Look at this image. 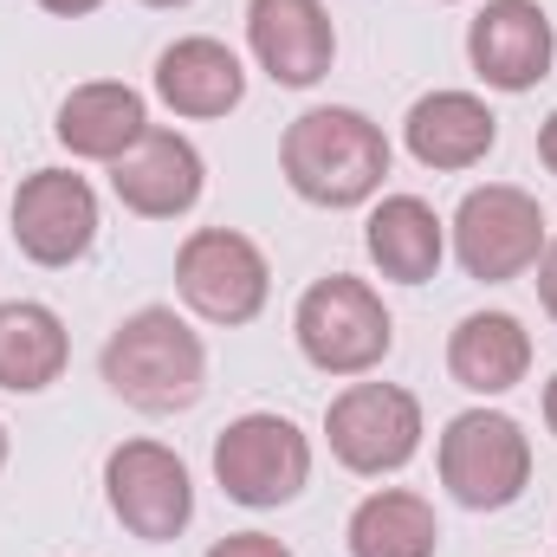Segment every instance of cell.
Returning a JSON list of instances; mask_svg holds the SVG:
<instances>
[{
    "instance_id": "1",
    "label": "cell",
    "mask_w": 557,
    "mask_h": 557,
    "mask_svg": "<svg viewBox=\"0 0 557 557\" xmlns=\"http://www.w3.org/2000/svg\"><path fill=\"white\" fill-rule=\"evenodd\" d=\"M278 175L311 208H363L383 195L389 175V137L350 104H318L285 124L278 137Z\"/></svg>"
},
{
    "instance_id": "19",
    "label": "cell",
    "mask_w": 557,
    "mask_h": 557,
    "mask_svg": "<svg viewBox=\"0 0 557 557\" xmlns=\"http://www.w3.org/2000/svg\"><path fill=\"white\" fill-rule=\"evenodd\" d=\"M72 363V337L65 318L39 298H13L0 305V389L7 396H39L65 376Z\"/></svg>"
},
{
    "instance_id": "27",
    "label": "cell",
    "mask_w": 557,
    "mask_h": 557,
    "mask_svg": "<svg viewBox=\"0 0 557 557\" xmlns=\"http://www.w3.org/2000/svg\"><path fill=\"white\" fill-rule=\"evenodd\" d=\"M143 7H188V0H143Z\"/></svg>"
},
{
    "instance_id": "7",
    "label": "cell",
    "mask_w": 557,
    "mask_h": 557,
    "mask_svg": "<svg viewBox=\"0 0 557 557\" xmlns=\"http://www.w3.org/2000/svg\"><path fill=\"white\" fill-rule=\"evenodd\" d=\"M421 434H428L421 428V403L403 383H350L324 409V441H331L337 467H350L363 480L403 473L421 454Z\"/></svg>"
},
{
    "instance_id": "25",
    "label": "cell",
    "mask_w": 557,
    "mask_h": 557,
    "mask_svg": "<svg viewBox=\"0 0 557 557\" xmlns=\"http://www.w3.org/2000/svg\"><path fill=\"white\" fill-rule=\"evenodd\" d=\"M545 428H552V434H557V376H552V383H545Z\"/></svg>"
},
{
    "instance_id": "21",
    "label": "cell",
    "mask_w": 557,
    "mask_h": 557,
    "mask_svg": "<svg viewBox=\"0 0 557 557\" xmlns=\"http://www.w3.org/2000/svg\"><path fill=\"white\" fill-rule=\"evenodd\" d=\"M201 557H292V552L278 545L273 532H227L221 545H208Z\"/></svg>"
},
{
    "instance_id": "12",
    "label": "cell",
    "mask_w": 557,
    "mask_h": 557,
    "mask_svg": "<svg viewBox=\"0 0 557 557\" xmlns=\"http://www.w3.org/2000/svg\"><path fill=\"white\" fill-rule=\"evenodd\" d=\"M247 46L285 91H311L337 59V26L324 0H247Z\"/></svg>"
},
{
    "instance_id": "13",
    "label": "cell",
    "mask_w": 557,
    "mask_h": 557,
    "mask_svg": "<svg viewBox=\"0 0 557 557\" xmlns=\"http://www.w3.org/2000/svg\"><path fill=\"white\" fill-rule=\"evenodd\" d=\"M201 188H208V162H201V149L182 137V131H156L149 124L137 149H124L111 162V195L131 214H143V221L188 214L201 201Z\"/></svg>"
},
{
    "instance_id": "20",
    "label": "cell",
    "mask_w": 557,
    "mask_h": 557,
    "mask_svg": "<svg viewBox=\"0 0 557 557\" xmlns=\"http://www.w3.org/2000/svg\"><path fill=\"white\" fill-rule=\"evenodd\" d=\"M344 545H350V557H434L441 552V519L421 493L383 486L350 512Z\"/></svg>"
},
{
    "instance_id": "3",
    "label": "cell",
    "mask_w": 557,
    "mask_h": 557,
    "mask_svg": "<svg viewBox=\"0 0 557 557\" xmlns=\"http://www.w3.org/2000/svg\"><path fill=\"white\" fill-rule=\"evenodd\" d=\"M292 331H298L305 363L324 376H370L396 344V318H389L383 292L350 273L311 278L292 311Z\"/></svg>"
},
{
    "instance_id": "17",
    "label": "cell",
    "mask_w": 557,
    "mask_h": 557,
    "mask_svg": "<svg viewBox=\"0 0 557 557\" xmlns=\"http://www.w3.org/2000/svg\"><path fill=\"white\" fill-rule=\"evenodd\" d=\"M532 370V331L512 311H467L447 337V376L467 396H506Z\"/></svg>"
},
{
    "instance_id": "6",
    "label": "cell",
    "mask_w": 557,
    "mask_h": 557,
    "mask_svg": "<svg viewBox=\"0 0 557 557\" xmlns=\"http://www.w3.org/2000/svg\"><path fill=\"white\" fill-rule=\"evenodd\" d=\"M214 480L234 506L247 512H273V506H292L305 486H311V441L298 434V421L285 416H253L227 421L214 434Z\"/></svg>"
},
{
    "instance_id": "22",
    "label": "cell",
    "mask_w": 557,
    "mask_h": 557,
    "mask_svg": "<svg viewBox=\"0 0 557 557\" xmlns=\"http://www.w3.org/2000/svg\"><path fill=\"white\" fill-rule=\"evenodd\" d=\"M539 305L557 324V240H545V253H539Z\"/></svg>"
},
{
    "instance_id": "8",
    "label": "cell",
    "mask_w": 557,
    "mask_h": 557,
    "mask_svg": "<svg viewBox=\"0 0 557 557\" xmlns=\"http://www.w3.org/2000/svg\"><path fill=\"white\" fill-rule=\"evenodd\" d=\"M175 292L208 324H253L273 298V267L240 227H195L175 253Z\"/></svg>"
},
{
    "instance_id": "16",
    "label": "cell",
    "mask_w": 557,
    "mask_h": 557,
    "mask_svg": "<svg viewBox=\"0 0 557 557\" xmlns=\"http://www.w3.org/2000/svg\"><path fill=\"white\" fill-rule=\"evenodd\" d=\"M149 131V104H143L137 85H117V78H91V85H72L59 117H52V137L65 143L78 162H117L124 149H137Z\"/></svg>"
},
{
    "instance_id": "10",
    "label": "cell",
    "mask_w": 557,
    "mask_h": 557,
    "mask_svg": "<svg viewBox=\"0 0 557 557\" xmlns=\"http://www.w3.org/2000/svg\"><path fill=\"white\" fill-rule=\"evenodd\" d=\"M7 221L33 267H78L98 240V188L72 169H33L13 188Z\"/></svg>"
},
{
    "instance_id": "24",
    "label": "cell",
    "mask_w": 557,
    "mask_h": 557,
    "mask_svg": "<svg viewBox=\"0 0 557 557\" xmlns=\"http://www.w3.org/2000/svg\"><path fill=\"white\" fill-rule=\"evenodd\" d=\"M539 162H545V169L557 175V111L545 117V124H539Z\"/></svg>"
},
{
    "instance_id": "4",
    "label": "cell",
    "mask_w": 557,
    "mask_h": 557,
    "mask_svg": "<svg viewBox=\"0 0 557 557\" xmlns=\"http://www.w3.org/2000/svg\"><path fill=\"white\" fill-rule=\"evenodd\" d=\"M434 467H441V486L454 493V506L506 512L532 486V434L506 409H467L441 428Z\"/></svg>"
},
{
    "instance_id": "26",
    "label": "cell",
    "mask_w": 557,
    "mask_h": 557,
    "mask_svg": "<svg viewBox=\"0 0 557 557\" xmlns=\"http://www.w3.org/2000/svg\"><path fill=\"white\" fill-rule=\"evenodd\" d=\"M7 454H13V441H7V428H0V467H7Z\"/></svg>"
},
{
    "instance_id": "23",
    "label": "cell",
    "mask_w": 557,
    "mask_h": 557,
    "mask_svg": "<svg viewBox=\"0 0 557 557\" xmlns=\"http://www.w3.org/2000/svg\"><path fill=\"white\" fill-rule=\"evenodd\" d=\"M46 13H59V20H85V13H98L104 0H39Z\"/></svg>"
},
{
    "instance_id": "15",
    "label": "cell",
    "mask_w": 557,
    "mask_h": 557,
    "mask_svg": "<svg viewBox=\"0 0 557 557\" xmlns=\"http://www.w3.org/2000/svg\"><path fill=\"white\" fill-rule=\"evenodd\" d=\"M156 98L175 117H227L247 98V65H240L234 46L208 39V33H188V39L156 52Z\"/></svg>"
},
{
    "instance_id": "14",
    "label": "cell",
    "mask_w": 557,
    "mask_h": 557,
    "mask_svg": "<svg viewBox=\"0 0 557 557\" xmlns=\"http://www.w3.org/2000/svg\"><path fill=\"white\" fill-rule=\"evenodd\" d=\"M403 143L421 169L434 175H460V169H480L499 143V117L486 111V98L473 91H428L409 104L403 117Z\"/></svg>"
},
{
    "instance_id": "2",
    "label": "cell",
    "mask_w": 557,
    "mask_h": 557,
    "mask_svg": "<svg viewBox=\"0 0 557 557\" xmlns=\"http://www.w3.org/2000/svg\"><path fill=\"white\" fill-rule=\"evenodd\" d=\"M104 383L117 403H131L143 416H182L201 403L208 389V350L201 337L188 331V318H175L169 305H143L131 311L111 337H104V357H98Z\"/></svg>"
},
{
    "instance_id": "9",
    "label": "cell",
    "mask_w": 557,
    "mask_h": 557,
    "mask_svg": "<svg viewBox=\"0 0 557 557\" xmlns=\"http://www.w3.org/2000/svg\"><path fill=\"white\" fill-rule=\"evenodd\" d=\"M104 499L117 512V525L143 545H169L188 532L195 519V480L188 460L162 441H117L104 460Z\"/></svg>"
},
{
    "instance_id": "11",
    "label": "cell",
    "mask_w": 557,
    "mask_h": 557,
    "mask_svg": "<svg viewBox=\"0 0 557 557\" xmlns=\"http://www.w3.org/2000/svg\"><path fill=\"white\" fill-rule=\"evenodd\" d=\"M467 59L493 91H532L552 78L557 33L539 0H486L467 20Z\"/></svg>"
},
{
    "instance_id": "5",
    "label": "cell",
    "mask_w": 557,
    "mask_h": 557,
    "mask_svg": "<svg viewBox=\"0 0 557 557\" xmlns=\"http://www.w3.org/2000/svg\"><path fill=\"white\" fill-rule=\"evenodd\" d=\"M454 260L467 267V278L480 285H512L539 267L552 227H545V208L539 195L512 188V182H486V188H467V201L454 208Z\"/></svg>"
},
{
    "instance_id": "18",
    "label": "cell",
    "mask_w": 557,
    "mask_h": 557,
    "mask_svg": "<svg viewBox=\"0 0 557 557\" xmlns=\"http://www.w3.org/2000/svg\"><path fill=\"white\" fill-rule=\"evenodd\" d=\"M363 247L376 260V273L396 285H428L447 260V221L421 201V195H383L363 221Z\"/></svg>"
}]
</instances>
